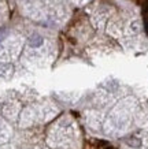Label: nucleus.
Segmentation results:
<instances>
[{
  "instance_id": "nucleus-2",
  "label": "nucleus",
  "mask_w": 148,
  "mask_h": 149,
  "mask_svg": "<svg viewBox=\"0 0 148 149\" xmlns=\"http://www.w3.org/2000/svg\"><path fill=\"white\" fill-rule=\"evenodd\" d=\"M126 142H128V145L133 146V148H139L140 145H141V141L137 140V138H130V140H128Z\"/></svg>"
},
{
  "instance_id": "nucleus-1",
  "label": "nucleus",
  "mask_w": 148,
  "mask_h": 149,
  "mask_svg": "<svg viewBox=\"0 0 148 149\" xmlns=\"http://www.w3.org/2000/svg\"><path fill=\"white\" fill-rule=\"evenodd\" d=\"M29 44H30V47H33V48L40 47L41 44H43V37H41L40 34H33V36L29 38Z\"/></svg>"
}]
</instances>
